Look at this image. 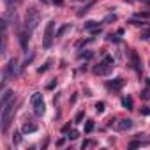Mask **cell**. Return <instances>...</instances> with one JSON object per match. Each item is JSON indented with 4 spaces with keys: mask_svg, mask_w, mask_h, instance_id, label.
<instances>
[{
    "mask_svg": "<svg viewBox=\"0 0 150 150\" xmlns=\"http://www.w3.org/2000/svg\"><path fill=\"white\" fill-rule=\"evenodd\" d=\"M41 23V13L35 7H28L25 13V28L28 30H35Z\"/></svg>",
    "mask_w": 150,
    "mask_h": 150,
    "instance_id": "6da1fadb",
    "label": "cell"
},
{
    "mask_svg": "<svg viewBox=\"0 0 150 150\" xmlns=\"http://www.w3.org/2000/svg\"><path fill=\"white\" fill-rule=\"evenodd\" d=\"M13 115H14V99L11 103H7L6 106H2V132H7Z\"/></svg>",
    "mask_w": 150,
    "mask_h": 150,
    "instance_id": "7a4b0ae2",
    "label": "cell"
},
{
    "mask_svg": "<svg viewBox=\"0 0 150 150\" xmlns=\"http://www.w3.org/2000/svg\"><path fill=\"white\" fill-rule=\"evenodd\" d=\"M115 67V60L113 57H104V60H101L96 67H94V74H101V76H108Z\"/></svg>",
    "mask_w": 150,
    "mask_h": 150,
    "instance_id": "3957f363",
    "label": "cell"
},
{
    "mask_svg": "<svg viewBox=\"0 0 150 150\" xmlns=\"http://www.w3.org/2000/svg\"><path fill=\"white\" fill-rule=\"evenodd\" d=\"M57 35H55V21L51 20V21H48V25H46V28H44V39H42V46L44 48H50L51 44H53V39H55Z\"/></svg>",
    "mask_w": 150,
    "mask_h": 150,
    "instance_id": "277c9868",
    "label": "cell"
},
{
    "mask_svg": "<svg viewBox=\"0 0 150 150\" xmlns=\"http://www.w3.org/2000/svg\"><path fill=\"white\" fill-rule=\"evenodd\" d=\"M20 71H21V65H18V60H16V58H11V60L7 62V65H6V72H7V76L16 78L18 74H20Z\"/></svg>",
    "mask_w": 150,
    "mask_h": 150,
    "instance_id": "5b68a950",
    "label": "cell"
},
{
    "mask_svg": "<svg viewBox=\"0 0 150 150\" xmlns=\"http://www.w3.org/2000/svg\"><path fill=\"white\" fill-rule=\"evenodd\" d=\"M122 87H124V78H115V80H108V81H106V88H108V90L118 92Z\"/></svg>",
    "mask_w": 150,
    "mask_h": 150,
    "instance_id": "8992f818",
    "label": "cell"
},
{
    "mask_svg": "<svg viewBox=\"0 0 150 150\" xmlns=\"http://www.w3.org/2000/svg\"><path fill=\"white\" fill-rule=\"evenodd\" d=\"M30 32H32V30H28V28H27L25 32H20V35H18V37H20V44H21V48H23L25 51H27V48H28V39H30Z\"/></svg>",
    "mask_w": 150,
    "mask_h": 150,
    "instance_id": "52a82bcc",
    "label": "cell"
},
{
    "mask_svg": "<svg viewBox=\"0 0 150 150\" xmlns=\"http://www.w3.org/2000/svg\"><path fill=\"white\" fill-rule=\"evenodd\" d=\"M14 99V92L13 90H4L2 92V97H0V106H6L7 103H11Z\"/></svg>",
    "mask_w": 150,
    "mask_h": 150,
    "instance_id": "ba28073f",
    "label": "cell"
},
{
    "mask_svg": "<svg viewBox=\"0 0 150 150\" xmlns=\"http://www.w3.org/2000/svg\"><path fill=\"white\" fill-rule=\"evenodd\" d=\"M132 125H134V122H132L131 118H122V120L117 124V129H118V131H129Z\"/></svg>",
    "mask_w": 150,
    "mask_h": 150,
    "instance_id": "9c48e42d",
    "label": "cell"
},
{
    "mask_svg": "<svg viewBox=\"0 0 150 150\" xmlns=\"http://www.w3.org/2000/svg\"><path fill=\"white\" fill-rule=\"evenodd\" d=\"M129 57H131V62H132V67L139 72L141 71V62H139V58H138V55H136V51L134 50H131L129 51Z\"/></svg>",
    "mask_w": 150,
    "mask_h": 150,
    "instance_id": "30bf717a",
    "label": "cell"
},
{
    "mask_svg": "<svg viewBox=\"0 0 150 150\" xmlns=\"http://www.w3.org/2000/svg\"><path fill=\"white\" fill-rule=\"evenodd\" d=\"M4 18L7 20V23L11 21V23H14V25H16V23H18V18H16V9H11V7H9V9L6 11Z\"/></svg>",
    "mask_w": 150,
    "mask_h": 150,
    "instance_id": "8fae6325",
    "label": "cell"
},
{
    "mask_svg": "<svg viewBox=\"0 0 150 150\" xmlns=\"http://www.w3.org/2000/svg\"><path fill=\"white\" fill-rule=\"evenodd\" d=\"M44 111H46L44 101H41V103H37V104H34V113H35V117H42V115H44Z\"/></svg>",
    "mask_w": 150,
    "mask_h": 150,
    "instance_id": "7c38bea8",
    "label": "cell"
},
{
    "mask_svg": "<svg viewBox=\"0 0 150 150\" xmlns=\"http://www.w3.org/2000/svg\"><path fill=\"white\" fill-rule=\"evenodd\" d=\"M35 131H37V125L32 124V122H25L23 127H21V132H25V134H28V132H35Z\"/></svg>",
    "mask_w": 150,
    "mask_h": 150,
    "instance_id": "4fadbf2b",
    "label": "cell"
},
{
    "mask_svg": "<svg viewBox=\"0 0 150 150\" xmlns=\"http://www.w3.org/2000/svg\"><path fill=\"white\" fill-rule=\"evenodd\" d=\"M41 101H42V94H41V92H34V94H32V97H30L32 106H34V104H37V103H41Z\"/></svg>",
    "mask_w": 150,
    "mask_h": 150,
    "instance_id": "5bb4252c",
    "label": "cell"
},
{
    "mask_svg": "<svg viewBox=\"0 0 150 150\" xmlns=\"http://www.w3.org/2000/svg\"><path fill=\"white\" fill-rule=\"evenodd\" d=\"M97 27H99V23H97V21H94V20L85 21V30H94V28H97Z\"/></svg>",
    "mask_w": 150,
    "mask_h": 150,
    "instance_id": "9a60e30c",
    "label": "cell"
},
{
    "mask_svg": "<svg viewBox=\"0 0 150 150\" xmlns=\"http://www.w3.org/2000/svg\"><path fill=\"white\" fill-rule=\"evenodd\" d=\"M122 106H124L125 110H132V99H131V97H124V99H122Z\"/></svg>",
    "mask_w": 150,
    "mask_h": 150,
    "instance_id": "2e32d148",
    "label": "cell"
},
{
    "mask_svg": "<svg viewBox=\"0 0 150 150\" xmlns=\"http://www.w3.org/2000/svg\"><path fill=\"white\" fill-rule=\"evenodd\" d=\"M69 28H72V25H71V23H67V25H64V27H60V30L57 32V37H62V35H64V34H65V32H67Z\"/></svg>",
    "mask_w": 150,
    "mask_h": 150,
    "instance_id": "e0dca14e",
    "label": "cell"
},
{
    "mask_svg": "<svg viewBox=\"0 0 150 150\" xmlns=\"http://www.w3.org/2000/svg\"><path fill=\"white\" fill-rule=\"evenodd\" d=\"M94 4H96V0H90V2H88V4H87L83 9H81V11H78V16H83V14H85V13H87V11L92 7V6H94Z\"/></svg>",
    "mask_w": 150,
    "mask_h": 150,
    "instance_id": "ac0fdd59",
    "label": "cell"
},
{
    "mask_svg": "<svg viewBox=\"0 0 150 150\" xmlns=\"http://www.w3.org/2000/svg\"><path fill=\"white\" fill-rule=\"evenodd\" d=\"M113 21H117V14L115 13H111V14H108L104 20H103V23H113Z\"/></svg>",
    "mask_w": 150,
    "mask_h": 150,
    "instance_id": "d6986e66",
    "label": "cell"
},
{
    "mask_svg": "<svg viewBox=\"0 0 150 150\" xmlns=\"http://www.w3.org/2000/svg\"><path fill=\"white\" fill-rule=\"evenodd\" d=\"M134 18H141V20H150V13L148 11H143V13H136Z\"/></svg>",
    "mask_w": 150,
    "mask_h": 150,
    "instance_id": "ffe728a7",
    "label": "cell"
},
{
    "mask_svg": "<svg viewBox=\"0 0 150 150\" xmlns=\"http://www.w3.org/2000/svg\"><path fill=\"white\" fill-rule=\"evenodd\" d=\"M13 143H14V145H20V143H21V134H20L18 131H14V134H13Z\"/></svg>",
    "mask_w": 150,
    "mask_h": 150,
    "instance_id": "44dd1931",
    "label": "cell"
},
{
    "mask_svg": "<svg viewBox=\"0 0 150 150\" xmlns=\"http://www.w3.org/2000/svg\"><path fill=\"white\" fill-rule=\"evenodd\" d=\"M78 138H80V132H78V131H71V132L67 134V139H71V141L78 139Z\"/></svg>",
    "mask_w": 150,
    "mask_h": 150,
    "instance_id": "7402d4cb",
    "label": "cell"
},
{
    "mask_svg": "<svg viewBox=\"0 0 150 150\" xmlns=\"http://www.w3.org/2000/svg\"><path fill=\"white\" fill-rule=\"evenodd\" d=\"M120 34H110L108 35V41L110 42H120V37H118Z\"/></svg>",
    "mask_w": 150,
    "mask_h": 150,
    "instance_id": "603a6c76",
    "label": "cell"
},
{
    "mask_svg": "<svg viewBox=\"0 0 150 150\" xmlns=\"http://www.w3.org/2000/svg\"><path fill=\"white\" fill-rule=\"evenodd\" d=\"M94 131V120H87L85 124V132H92Z\"/></svg>",
    "mask_w": 150,
    "mask_h": 150,
    "instance_id": "cb8c5ba5",
    "label": "cell"
},
{
    "mask_svg": "<svg viewBox=\"0 0 150 150\" xmlns=\"http://www.w3.org/2000/svg\"><path fill=\"white\" fill-rule=\"evenodd\" d=\"M94 57V51H85V53H80V58H85V60H90Z\"/></svg>",
    "mask_w": 150,
    "mask_h": 150,
    "instance_id": "d4e9b609",
    "label": "cell"
},
{
    "mask_svg": "<svg viewBox=\"0 0 150 150\" xmlns=\"http://www.w3.org/2000/svg\"><path fill=\"white\" fill-rule=\"evenodd\" d=\"M104 110H106V104L104 103H96V111L97 113H103Z\"/></svg>",
    "mask_w": 150,
    "mask_h": 150,
    "instance_id": "484cf974",
    "label": "cell"
},
{
    "mask_svg": "<svg viewBox=\"0 0 150 150\" xmlns=\"http://www.w3.org/2000/svg\"><path fill=\"white\" fill-rule=\"evenodd\" d=\"M141 145H146V143H141V141H131V143H129L131 148H138V146H141Z\"/></svg>",
    "mask_w": 150,
    "mask_h": 150,
    "instance_id": "4316f807",
    "label": "cell"
},
{
    "mask_svg": "<svg viewBox=\"0 0 150 150\" xmlns=\"http://www.w3.org/2000/svg\"><path fill=\"white\" fill-rule=\"evenodd\" d=\"M83 117H85V113H83V111H80V113L76 115V124H80V122L83 120Z\"/></svg>",
    "mask_w": 150,
    "mask_h": 150,
    "instance_id": "83f0119b",
    "label": "cell"
},
{
    "mask_svg": "<svg viewBox=\"0 0 150 150\" xmlns=\"http://www.w3.org/2000/svg\"><path fill=\"white\" fill-rule=\"evenodd\" d=\"M48 65H50V62H46V64H44L42 67H39V69H37V72H44V71L48 69Z\"/></svg>",
    "mask_w": 150,
    "mask_h": 150,
    "instance_id": "f1b7e54d",
    "label": "cell"
},
{
    "mask_svg": "<svg viewBox=\"0 0 150 150\" xmlns=\"http://www.w3.org/2000/svg\"><path fill=\"white\" fill-rule=\"evenodd\" d=\"M141 97H143V99H150V92H148V90H143V92H141Z\"/></svg>",
    "mask_w": 150,
    "mask_h": 150,
    "instance_id": "f546056e",
    "label": "cell"
},
{
    "mask_svg": "<svg viewBox=\"0 0 150 150\" xmlns=\"http://www.w3.org/2000/svg\"><path fill=\"white\" fill-rule=\"evenodd\" d=\"M141 113L148 117V115H150V108H148V106H145V108H141Z\"/></svg>",
    "mask_w": 150,
    "mask_h": 150,
    "instance_id": "4dcf8cb0",
    "label": "cell"
},
{
    "mask_svg": "<svg viewBox=\"0 0 150 150\" xmlns=\"http://www.w3.org/2000/svg\"><path fill=\"white\" fill-rule=\"evenodd\" d=\"M51 4H55V6H64V0H51Z\"/></svg>",
    "mask_w": 150,
    "mask_h": 150,
    "instance_id": "1f68e13d",
    "label": "cell"
},
{
    "mask_svg": "<svg viewBox=\"0 0 150 150\" xmlns=\"http://www.w3.org/2000/svg\"><path fill=\"white\" fill-rule=\"evenodd\" d=\"M139 37H141V39H150V30H148V32H145V34H141Z\"/></svg>",
    "mask_w": 150,
    "mask_h": 150,
    "instance_id": "d6a6232c",
    "label": "cell"
},
{
    "mask_svg": "<svg viewBox=\"0 0 150 150\" xmlns=\"http://www.w3.org/2000/svg\"><path fill=\"white\" fill-rule=\"evenodd\" d=\"M4 2H6V4H7L9 7H13V6H14V2H16V0H4Z\"/></svg>",
    "mask_w": 150,
    "mask_h": 150,
    "instance_id": "836d02e7",
    "label": "cell"
},
{
    "mask_svg": "<svg viewBox=\"0 0 150 150\" xmlns=\"http://www.w3.org/2000/svg\"><path fill=\"white\" fill-rule=\"evenodd\" d=\"M69 129H71V124H67V125H64V127H62V132H67Z\"/></svg>",
    "mask_w": 150,
    "mask_h": 150,
    "instance_id": "e575fe53",
    "label": "cell"
},
{
    "mask_svg": "<svg viewBox=\"0 0 150 150\" xmlns=\"http://www.w3.org/2000/svg\"><path fill=\"white\" fill-rule=\"evenodd\" d=\"M64 143H65V139H64V138H62V139H58V141H57V146H62V145H64Z\"/></svg>",
    "mask_w": 150,
    "mask_h": 150,
    "instance_id": "d590c367",
    "label": "cell"
},
{
    "mask_svg": "<svg viewBox=\"0 0 150 150\" xmlns=\"http://www.w3.org/2000/svg\"><path fill=\"white\" fill-rule=\"evenodd\" d=\"M42 4H51V0H41Z\"/></svg>",
    "mask_w": 150,
    "mask_h": 150,
    "instance_id": "8d00e7d4",
    "label": "cell"
},
{
    "mask_svg": "<svg viewBox=\"0 0 150 150\" xmlns=\"http://www.w3.org/2000/svg\"><path fill=\"white\" fill-rule=\"evenodd\" d=\"M141 2H145V4H148V6H150V0H141Z\"/></svg>",
    "mask_w": 150,
    "mask_h": 150,
    "instance_id": "74e56055",
    "label": "cell"
}]
</instances>
